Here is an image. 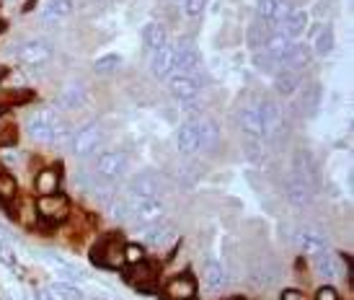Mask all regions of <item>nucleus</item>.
Returning a JSON list of instances; mask_svg holds the SVG:
<instances>
[{
  "label": "nucleus",
  "instance_id": "f257e3e1",
  "mask_svg": "<svg viewBox=\"0 0 354 300\" xmlns=\"http://www.w3.org/2000/svg\"><path fill=\"white\" fill-rule=\"evenodd\" d=\"M256 109H259V117H261V127H264V135L261 140H266L269 148H279L282 142L287 140V120H285V109L277 104L272 96H264V99L256 101Z\"/></svg>",
  "mask_w": 354,
  "mask_h": 300
},
{
  "label": "nucleus",
  "instance_id": "f03ea898",
  "mask_svg": "<svg viewBox=\"0 0 354 300\" xmlns=\"http://www.w3.org/2000/svg\"><path fill=\"white\" fill-rule=\"evenodd\" d=\"M101 142H104V127H101V122L91 120V122H86V124H80L78 130H75L70 150H73L78 158L91 160L101 153Z\"/></svg>",
  "mask_w": 354,
  "mask_h": 300
},
{
  "label": "nucleus",
  "instance_id": "7ed1b4c3",
  "mask_svg": "<svg viewBox=\"0 0 354 300\" xmlns=\"http://www.w3.org/2000/svg\"><path fill=\"white\" fill-rule=\"evenodd\" d=\"M124 200H127L129 207V221H135L138 225H148V223L166 218V202L160 197H142V194L129 191Z\"/></svg>",
  "mask_w": 354,
  "mask_h": 300
},
{
  "label": "nucleus",
  "instance_id": "20e7f679",
  "mask_svg": "<svg viewBox=\"0 0 354 300\" xmlns=\"http://www.w3.org/2000/svg\"><path fill=\"white\" fill-rule=\"evenodd\" d=\"M34 210L39 215V223H47V225H59V223L70 221V215H73L70 200L59 191L57 194H47V197H37Z\"/></svg>",
  "mask_w": 354,
  "mask_h": 300
},
{
  "label": "nucleus",
  "instance_id": "39448f33",
  "mask_svg": "<svg viewBox=\"0 0 354 300\" xmlns=\"http://www.w3.org/2000/svg\"><path fill=\"white\" fill-rule=\"evenodd\" d=\"M13 55H16L19 65H24V68H41V65H47L55 57V50H52V44L47 39L31 37V39L21 41Z\"/></svg>",
  "mask_w": 354,
  "mask_h": 300
},
{
  "label": "nucleus",
  "instance_id": "423d86ee",
  "mask_svg": "<svg viewBox=\"0 0 354 300\" xmlns=\"http://www.w3.org/2000/svg\"><path fill=\"white\" fill-rule=\"evenodd\" d=\"M57 122H59V111H55L52 106H39V109H34L29 114V120H26V132H29V138L34 142L50 145L52 130H55Z\"/></svg>",
  "mask_w": 354,
  "mask_h": 300
},
{
  "label": "nucleus",
  "instance_id": "0eeeda50",
  "mask_svg": "<svg viewBox=\"0 0 354 300\" xmlns=\"http://www.w3.org/2000/svg\"><path fill=\"white\" fill-rule=\"evenodd\" d=\"M174 73H184V75H197L202 78V71H205V62H202V55H199L197 44L192 39H176L174 41Z\"/></svg>",
  "mask_w": 354,
  "mask_h": 300
},
{
  "label": "nucleus",
  "instance_id": "6e6552de",
  "mask_svg": "<svg viewBox=\"0 0 354 300\" xmlns=\"http://www.w3.org/2000/svg\"><path fill=\"white\" fill-rule=\"evenodd\" d=\"M93 169H96V179L117 181L122 179L129 169V158L124 150H104L93 158Z\"/></svg>",
  "mask_w": 354,
  "mask_h": 300
},
{
  "label": "nucleus",
  "instance_id": "1a4fd4ad",
  "mask_svg": "<svg viewBox=\"0 0 354 300\" xmlns=\"http://www.w3.org/2000/svg\"><path fill=\"white\" fill-rule=\"evenodd\" d=\"M127 189L132 194H142V197H160L171 189V184H168L166 176H160L156 171H140L129 179Z\"/></svg>",
  "mask_w": 354,
  "mask_h": 300
},
{
  "label": "nucleus",
  "instance_id": "9d476101",
  "mask_svg": "<svg viewBox=\"0 0 354 300\" xmlns=\"http://www.w3.org/2000/svg\"><path fill=\"white\" fill-rule=\"evenodd\" d=\"M292 8L295 6L290 0H256V21L269 26L272 31H277Z\"/></svg>",
  "mask_w": 354,
  "mask_h": 300
},
{
  "label": "nucleus",
  "instance_id": "9b49d317",
  "mask_svg": "<svg viewBox=\"0 0 354 300\" xmlns=\"http://www.w3.org/2000/svg\"><path fill=\"white\" fill-rule=\"evenodd\" d=\"M86 101H88V88H86V83L73 80V83H68V86L57 93V99H55V111L73 114V111L83 109Z\"/></svg>",
  "mask_w": 354,
  "mask_h": 300
},
{
  "label": "nucleus",
  "instance_id": "f8f14e48",
  "mask_svg": "<svg viewBox=\"0 0 354 300\" xmlns=\"http://www.w3.org/2000/svg\"><path fill=\"white\" fill-rule=\"evenodd\" d=\"M166 88L176 101L199 99V93H202V78H197V75H184V73H171L166 78Z\"/></svg>",
  "mask_w": 354,
  "mask_h": 300
},
{
  "label": "nucleus",
  "instance_id": "ddd939ff",
  "mask_svg": "<svg viewBox=\"0 0 354 300\" xmlns=\"http://www.w3.org/2000/svg\"><path fill=\"white\" fill-rule=\"evenodd\" d=\"M313 194H315V187H310L305 179H300L297 174H292V171H287L285 176V197L287 202L292 205V207H297V210H305L310 202H313Z\"/></svg>",
  "mask_w": 354,
  "mask_h": 300
},
{
  "label": "nucleus",
  "instance_id": "4468645a",
  "mask_svg": "<svg viewBox=\"0 0 354 300\" xmlns=\"http://www.w3.org/2000/svg\"><path fill=\"white\" fill-rule=\"evenodd\" d=\"M158 280V267L150 264L148 259L138 261V264H129L127 267V282L140 292H153L156 290Z\"/></svg>",
  "mask_w": 354,
  "mask_h": 300
},
{
  "label": "nucleus",
  "instance_id": "2eb2a0df",
  "mask_svg": "<svg viewBox=\"0 0 354 300\" xmlns=\"http://www.w3.org/2000/svg\"><path fill=\"white\" fill-rule=\"evenodd\" d=\"M176 236V228L174 223L160 218L156 223H148V225H140L138 228V238L145 243V246H166L168 241Z\"/></svg>",
  "mask_w": 354,
  "mask_h": 300
},
{
  "label": "nucleus",
  "instance_id": "dca6fc26",
  "mask_svg": "<svg viewBox=\"0 0 354 300\" xmlns=\"http://www.w3.org/2000/svg\"><path fill=\"white\" fill-rule=\"evenodd\" d=\"M197 290L199 285L197 280L192 277V274H174L171 280L166 282V288H163V295L166 300H194L197 298Z\"/></svg>",
  "mask_w": 354,
  "mask_h": 300
},
{
  "label": "nucleus",
  "instance_id": "f3484780",
  "mask_svg": "<svg viewBox=\"0 0 354 300\" xmlns=\"http://www.w3.org/2000/svg\"><path fill=\"white\" fill-rule=\"evenodd\" d=\"M290 47H292V39H287L282 31H269V37H266L261 52H264L266 57L272 60V65H274L277 71H279V68H285L287 52H290Z\"/></svg>",
  "mask_w": 354,
  "mask_h": 300
},
{
  "label": "nucleus",
  "instance_id": "a211bd4d",
  "mask_svg": "<svg viewBox=\"0 0 354 300\" xmlns=\"http://www.w3.org/2000/svg\"><path fill=\"white\" fill-rule=\"evenodd\" d=\"M176 150L184 158H194L199 153V135H197V122L184 120L176 130Z\"/></svg>",
  "mask_w": 354,
  "mask_h": 300
},
{
  "label": "nucleus",
  "instance_id": "6ab92c4d",
  "mask_svg": "<svg viewBox=\"0 0 354 300\" xmlns=\"http://www.w3.org/2000/svg\"><path fill=\"white\" fill-rule=\"evenodd\" d=\"M96 261L104 270H122L124 267V243L119 238H109L101 246H96Z\"/></svg>",
  "mask_w": 354,
  "mask_h": 300
},
{
  "label": "nucleus",
  "instance_id": "aec40b11",
  "mask_svg": "<svg viewBox=\"0 0 354 300\" xmlns=\"http://www.w3.org/2000/svg\"><path fill=\"white\" fill-rule=\"evenodd\" d=\"M174 41H166L163 47H158L156 52H150V73L153 78L166 80L174 73Z\"/></svg>",
  "mask_w": 354,
  "mask_h": 300
},
{
  "label": "nucleus",
  "instance_id": "412c9836",
  "mask_svg": "<svg viewBox=\"0 0 354 300\" xmlns=\"http://www.w3.org/2000/svg\"><path fill=\"white\" fill-rule=\"evenodd\" d=\"M236 124L246 138L261 140V135H264V127H261V117H259L256 104H246V106H241V109L236 111Z\"/></svg>",
  "mask_w": 354,
  "mask_h": 300
},
{
  "label": "nucleus",
  "instance_id": "4be33fe9",
  "mask_svg": "<svg viewBox=\"0 0 354 300\" xmlns=\"http://www.w3.org/2000/svg\"><path fill=\"white\" fill-rule=\"evenodd\" d=\"M62 189V171L57 166H44L37 171L34 176V191L37 197H47V194H57Z\"/></svg>",
  "mask_w": 354,
  "mask_h": 300
},
{
  "label": "nucleus",
  "instance_id": "5701e85b",
  "mask_svg": "<svg viewBox=\"0 0 354 300\" xmlns=\"http://www.w3.org/2000/svg\"><path fill=\"white\" fill-rule=\"evenodd\" d=\"M308 26H310V16H308L303 8H292L287 13V19L279 24L277 31H282L287 39L297 41V39H303V34L308 31Z\"/></svg>",
  "mask_w": 354,
  "mask_h": 300
},
{
  "label": "nucleus",
  "instance_id": "b1692460",
  "mask_svg": "<svg viewBox=\"0 0 354 300\" xmlns=\"http://www.w3.org/2000/svg\"><path fill=\"white\" fill-rule=\"evenodd\" d=\"M295 243L297 249L308 254V256H315V254H321V251L328 249V243H326V236L321 230L315 228H300L295 233Z\"/></svg>",
  "mask_w": 354,
  "mask_h": 300
},
{
  "label": "nucleus",
  "instance_id": "393cba45",
  "mask_svg": "<svg viewBox=\"0 0 354 300\" xmlns=\"http://www.w3.org/2000/svg\"><path fill=\"white\" fill-rule=\"evenodd\" d=\"M300 86H303V73L295 68H279L274 73V91L279 96L290 99V96H295Z\"/></svg>",
  "mask_w": 354,
  "mask_h": 300
},
{
  "label": "nucleus",
  "instance_id": "a878e982",
  "mask_svg": "<svg viewBox=\"0 0 354 300\" xmlns=\"http://www.w3.org/2000/svg\"><path fill=\"white\" fill-rule=\"evenodd\" d=\"M292 174H297L300 179H305L310 187H315V176H318V169H315V158L310 150H295V156H292V166H290Z\"/></svg>",
  "mask_w": 354,
  "mask_h": 300
},
{
  "label": "nucleus",
  "instance_id": "bb28decb",
  "mask_svg": "<svg viewBox=\"0 0 354 300\" xmlns=\"http://www.w3.org/2000/svg\"><path fill=\"white\" fill-rule=\"evenodd\" d=\"M197 135H199V150H215L220 142V124L212 117L199 114L197 120Z\"/></svg>",
  "mask_w": 354,
  "mask_h": 300
},
{
  "label": "nucleus",
  "instance_id": "cd10ccee",
  "mask_svg": "<svg viewBox=\"0 0 354 300\" xmlns=\"http://www.w3.org/2000/svg\"><path fill=\"white\" fill-rule=\"evenodd\" d=\"M321 104H324V86L321 83H308L303 93H300V99H297V106L303 111V117H315Z\"/></svg>",
  "mask_w": 354,
  "mask_h": 300
},
{
  "label": "nucleus",
  "instance_id": "c85d7f7f",
  "mask_svg": "<svg viewBox=\"0 0 354 300\" xmlns=\"http://www.w3.org/2000/svg\"><path fill=\"white\" fill-rule=\"evenodd\" d=\"M202 274H205V288H207V290H212V292L225 290V285L230 282V277H227V270L215 259L205 261V270H202Z\"/></svg>",
  "mask_w": 354,
  "mask_h": 300
},
{
  "label": "nucleus",
  "instance_id": "c756f323",
  "mask_svg": "<svg viewBox=\"0 0 354 300\" xmlns=\"http://www.w3.org/2000/svg\"><path fill=\"white\" fill-rule=\"evenodd\" d=\"M73 10H75V3H73V0H44L39 6V19L52 24V21L73 16Z\"/></svg>",
  "mask_w": 354,
  "mask_h": 300
},
{
  "label": "nucleus",
  "instance_id": "7c9ffc66",
  "mask_svg": "<svg viewBox=\"0 0 354 300\" xmlns=\"http://www.w3.org/2000/svg\"><path fill=\"white\" fill-rule=\"evenodd\" d=\"M313 270L318 272V277H324V280H336V277H342L339 259H336L334 254H328V249L313 256Z\"/></svg>",
  "mask_w": 354,
  "mask_h": 300
},
{
  "label": "nucleus",
  "instance_id": "2f4dec72",
  "mask_svg": "<svg viewBox=\"0 0 354 300\" xmlns=\"http://www.w3.org/2000/svg\"><path fill=\"white\" fill-rule=\"evenodd\" d=\"M336 47V31L334 26H321L315 31L313 41H310V50H313L315 57H328Z\"/></svg>",
  "mask_w": 354,
  "mask_h": 300
},
{
  "label": "nucleus",
  "instance_id": "473e14b6",
  "mask_svg": "<svg viewBox=\"0 0 354 300\" xmlns=\"http://www.w3.org/2000/svg\"><path fill=\"white\" fill-rule=\"evenodd\" d=\"M313 60V50H310V41H292V47L287 52V62L285 68H295V71H303L308 68V62Z\"/></svg>",
  "mask_w": 354,
  "mask_h": 300
},
{
  "label": "nucleus",
  "instance_id": "72a5a7b5",
  "mask_svg": "<svg viewBox=\"0 0 354 300\" xmlns=\"http://www.w3.org/2000/svg\"><path fill=\"white\" fill-rule=\"evenodd\" d=\"M166 41H171V39H168V31L160 21H150L148 26L142 29V44H145L148 52H156L158 47H163Z\"/></svg>",
  "mask_w": 354,
  "mask_h": 300
},
{
  "label": "nucleus",
  "instance_id": "f704fd0d",
  "mask_svg": "<svg viewBox=\"0 0 354 300\" xmlns=\"http://www.w3.org/2000/svg\"><path fill=\"white\" fill-rule=\"evenodd\" d=\"M16 197H19V181H16V176L8 174V171H0V202L3 205H13Z\"/></svg>",
  "mask_w": 354,
  "mask_h": 300
},
{
  "label": "nucleus",
  "instance_id": "c9c22d12",
  "mask_svg": "<svg viewBox=\"0 0 354 300\" xmlns=\"http://www.w3.org/2000/svg\"><path fill=\"white\" fill-rule=\"evenodd\" d=\"M269 26H264V24H259V21H254L251 26L246 29V44L251 52H259L261 47H264L266 37H269Z\"/></svg>",
  "mask_w": 354,
  "mask_h": 300
},
{
  "label": "nucleus",
  "instance_id": "e433bc0d",
  "mask_svg": "<svg viewBox=\"0 0 354 300\" xmlns=\"http://www.w3.org/2000/svg\"><path fill=\"white\" fill-rule=\"evenodd\" d=\"M47 261L55 264V270L59 272V277L65 282H78L83 280V272H78V267H73L70 261H65L62 256H55V254H47Z\"/></svg>",
  "mask_w": 354,
  "mask_h": 300
},
{
  "label": "nucleus",
  "instance_id": "4c0bfd02",
  "mask_svg": "<svg viewBox=\"0 0 354 300\" xmlns=\"http://www.w3.org/2000/svg\"><path fill=\"white\" fill-rule=\"evenodd\" d=\"M73 135H75V130H73L65 120H59L57 124H55V130H52L50 145H55V148H70V145H73Z\"/></svg>",
  "mask_w": 354,
  "mask_h": 300
},
{
  "label": "nucleus",
  "instance_id": "58836bf2",
  "mask_svg": "<svg viewBox=\"0 0 354 300\" xmlns=\"http://www.w3.org/2000/svg\"><path fill=\"white\" fill-rule=\"evenodd\" d=\"M106 212H109V218H111V221H117V223H127L129 221L127 200H124V197H119V194H114V197L106 202Z\"/></svg>",
  "mask_w": 354,
  "mask_h": 300
},
{
  "label": "nucleus",
  "instance_id": "ea45409f",
  "mask_svg": "<svg viewBox=\"0 0 354 300\" xmlns=\"http://www.w3.org/2000/svg\"><path fill=\"white\" fill-rule=\"evenodd\" d=\"M122 68V57L119 55H101L99 60L93 62V73L96 75H114Z\"/></svg>",
  "mask_w": 354,
  "mask_h": 300
},
{
  "label": "nucleus",
  "instance_id": "a19ab883",
  "mask_svg": "<svg viewBox=\"0 0 354 300\" xmlns=\"http://www.w3.org/2000/svg\"><path fill=\"white\" fill-rule=\"evenodd\" d=\"M50 290H52V295L59 300H83V290H78L73 282H65V280L52 282Z\"/></svg>",
  "mask_w": 354,
  "mask_h": 300
},
{
  "label": "nucleus",
  "instance_id": "79ce46f5",
  "mask_svg": "<svg viewBox=\"0 0 354 300\" xmlns=\"http://www.w3.org/2000/svg\"><path fill=\"white\" fill-rule=\"evenodd\" d=\"M148 259L145 256V249L140 246V243H124V267L129 264H138V261Z\"/></svg>",
  "mask_w": 354,
  "mask_h": 300
},
{
  "label": "nucleus",
  "instance_id": "37998d69",
  "mask_svg": "<svg viewBox=\"0 0 354 300\" xmlns=\"http://www.w3.org/2000/svg\"><path fill=\"white\" fill-rule=\"evenodd\" d=\"M207 3H209V0H184V3H181V10H184V16H189V19H199V16L205 13Z\"/></svg>",
  "mask_w": 354,
  "mask_h": 300
},
{
  "label": "nucleus",
  "instance_id": "c03bdc74",
  "mask_svg": "<svg viewBox=\"0 0 354 300\" xmlns=\"http://www.w3.org/2000/svg\"><path fill=\"white\" fill-rule=\"evenodd\" d=\"M248 140V148H246V158L251 163H261L264 160V140H256V138H246Z\"/></svg>",
  "mask_w": 354,
  "mask_h": 300
},
{
  "label": "nucleus",
  "instance_id": "a18cd8bd",
  "mask_svg": "<svg viewBox=\"0 0 354 300\" xmlns=\"http://www.w3.org/2000/svg\"><path fill=\"white\" fill-rule=\"evenodd\" d=\"M0 261H3L8 270H16V267H19V256H16V251L10 249L3 238H0Z\"/></svg>",
  "mask_w": 354,
  "mask_h": 300
},
{
  "label": "nucleus",
  "instance_id": "49530a36",
  "mask_svg": "<svg viewBox=\"0 0 354 300\" xmlns=\"http://www.w3.org/2000/svg\"><path fill=\"white\" fill-rule=\"evenodd\" d=\"M178 106H181V114H184L187 120H197L199 114H202V104H199V99L178 101Z\"/></svg>",
  "mask_w": 354,
  "mask_h": 300
},
{
  "label": "nucleus",
  "instance_id": "de8ad7c7",
  "mask_svg": "<svg viewBox=\"0 0 354 300\" xmlns=\"http://www.w3.org/2000/svg\"><path fill=\"white\" fill-rule=\"evenodd\" d=\"M254 65H256V71L264 73V75H266V73H272V75L277 73V68L272 65V60H269V57H266V55L261 50L254 52Z\"/></svg>",
  "mask_w": 354,
  "mask_h": 300
},
{
  "label": "nucleus",
  "instance_id": "09e8293b",
  "mask_svg": "<svg viewBox=\"0 0 354 300\" xmlns=\"http://www.w3.org/2000/svg\"><path fill=\"white\" fill-rule=\"evenodd\" d=\"M313 300H342V298H339V290H336L334 285H324V288L315 290Z\"/></svg>",
  "mask_w": 354,
  "mask_h": 300
},
{
  "label": "nucleus",
  "instance_id": "8fccbe9b",
  "mask_svg": "<svg viewBox=\"0 0 354 300\" xmlns=\"http://www.w3.org/2000/svg\"><path fill=\"white\" fill-rule=\"evenodd\" d=\"M34 300H55V295H52L50 288H37L34 290Z\"/></svg>",
  "mask_w": 354,
  "mask_h": 300
},
{
  "label": "nucleus",
  "instance_id": "3c124183",
  "mask_svg": "<svg viewBox=\"0 0 354 300\" xmlns=\"http://www.w3.org/2000/svg\"><path fill=\"white\" fill-rule=\"evenodd\" d=\"M279 300H305V295L300 290H285Z\"/></svg>",
  "mask_w": 354,
  "mask_h": 300
},
{
  "label": "nucleus",
  "instance_id": "603ef678",
  "mask_svg": "<svg viewBox=\"0 0 354 300\" xmlns=\"http://www.w3.org/2000/svg\"><path fill=\"white\" fill-rule=\"evenodd\" d=\"M230 300H246V298H243V295H236V298H230Z\"/></svg>",
  "mask_w": 354,
  "mask_h": 300
},
{
  "label": "nucleus",
  "instance_id": "864d4df0",
  "mask_svg": "<svg viewBox=\"0 0 354 300\" xmlns=\"http://www.w3.org/2000/svg\"><path fill=\"white\" fill-rule=\"evenodd\" d=\"M91 300H109V298H91Z\"/></svg>",
  "mask_w": 354,
  "mask_h": 300
},
{
  "label": "nucleus",
  "instance_id": "5fc2aeb1",
  "mask_svg": "<svg viewBox=\"0 0 354 300\" xmlns=\"http://www.w3.org/2000/svg\"><path fill=\"white\" fill-rule=\"evenodd\" d=\"M0 117H3V104H0Z\"/></svg>",
  "mask_w": 354,
  "mask_h": 300
},
{
  "label": "nucleus",
  "instance_id": "6e6d98bb",
  "mask_svg": "<svg viewBox=\"0 0 354 300\" xmlns=\"http://www.w3.org/2000/svg\"><path fill=\"white\" fill-rule=\"evenodd\" d=\"M3 300H10V298H3Z\"/></svg>",
  "mask_w": 354,
  "mask_h": 300
}]
</instances>
